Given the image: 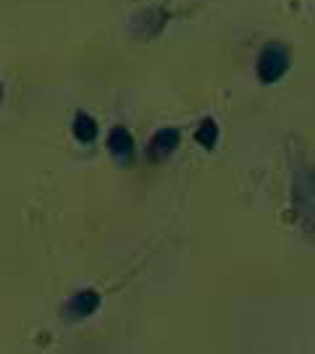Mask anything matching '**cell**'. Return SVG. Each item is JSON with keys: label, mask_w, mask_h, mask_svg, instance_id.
Instances as JSON below:
<instances>
[{"label": "cell", "mask_w": 315, "mask_h": 354, "mask_svg": "<svg viewBox=\"0 0 315 354\" xmlns=\"http://www.w3.org/2000/svg\"><path fill=\"white\" fill-rule=\"evenodd\" d=\"M74 137L79 142H84V145H89V142L98 137V124H95V118L87 113H76L74 118Z\"/></svg>", "instance_id": "cell-6"}, {"label": "cell", "mask_w": 315, "mask_h": 354, "mask_svg": "<svg viewBox=\"0 0 315 354\" xmlns=\"http://www.w3.org/2000/svg\"><path fill=\"white\" fill-rule=\"evenodd\" d=\"M165 24V16L163 13H158V11H142L134 19V29L137 32H145V35H155V32H161Z\"/></svg>", "instance_id": "cell-5"}, {"label": "cell", "mask_w": 315, "mask_h": 354, "mask_svg": "<svg viewBox=\"0 0 315 354\" xmlns=\"http://www.w3.org/2000/svg\"><path fill=\"white\" fill-rule=\"evenodd\" d=\"M108 150H111V155H114L116 160H121V163H129V160H132V155H134V140H132L129 129H124V127L111 129Z\"/></svg>", "instance_id": "cell-4"}, {"label": "cell", "mask_w": 315, "mask_h": 354, "mask_svg": "<svg viewBox=\"0 0 315 354\" xmlns=\"http://www.w3.org/2000/svg\"><path fill=\"white\" fill-rule=\"evenodd\" d=\"M98 307H100V294L92 289H84V291H79V294H74V297L66 302L63 317H66V320H84V317L95 315Z\"/></svg>", "instance_id": "cell-2"}, {"label": "cell", "mask_w": 315, "mask_h": 354, "mask_svg": "<svg viewBox=\"0 0 315 354\" xmlns=\"http://www.w3.org/2000/svg\"><path fill=\"white\" fill-rule=\"evenodd\" d=\"M0 102H3V82H0Z\"/></svg>", "instance_id": "cell-8"}, {"label": "cell", "mask_w": 315, "mask_h": 354, "mask_svg": "<svg viewBox=\"0 0 315 354\" xmlns=\"http://www.w3.org/2000/svg\"><path fill=\"white\" fill-rule=\"evenodd\" d=\"M179 142H181L179 129H161V131H155V137L147 145V155H150L152 160H165V158H171L177 152Z\"/></svg>", "instance_id": "cell-3"}, {"label": "cell", "mask_w": 315, "mask_h": 354, "mask_svg": "<svg viewBox=\"0 0 315 354\" xmlns=\"http://www.w3.org/2000/svg\"><path fill=\"white\" fill-rule=\"evenodd\" d=\"M218 124H215L213 118H205L200 124V129H197V145H202V147H208V150H213L215 147V142H218Z\"/></svg>", "instance_id": "cell-7"}, {"label": "cell", "mask_w": 315, "mask_h": 354, "mask_svg": "<svg viewBox=\"0 0 315 354\" xmlns=\"http://www.w3.org/2000/svg\"><path fill=\"white\" fill-rule=\"evenodd\" d=\"M289 71V48L281 42H268L258 55V76L265 84H273Z\"/></svg>", "instance_id": "cell-1"}]
</instances>
